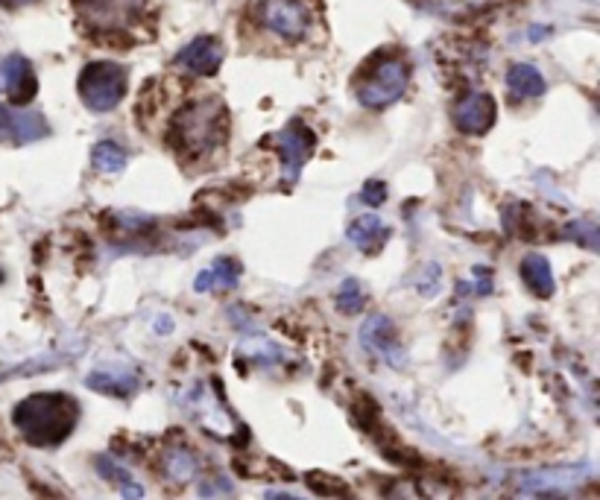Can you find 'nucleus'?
Listing matches in <instances>:
<instances>
[{"mask_svg": "<svg viewBox=\"0 0 600 500\" xmlns=\"http://www.w3.org/2000/svg\"><path fill=\"white\" fill-rule=\"evenodd\" d=\"M519 273H521V281L527 284V290L533 296H539V299H550V296H554V290H557L554 269H550L545 255H536V252L525 255L519 264Z\"/></svg>", "mask_w": 600, "mask_h": 500, "instance_id": "16", "label": "nucleus"}, {"mask_svg": "<svg viewBox=\"0 0 600 500\" xmlns=\"http://www.w3.org/2000/svg\"><path fill=\"white\" fill-rule=\"evenodd\" d=\"M313 147H317V135H313L302 120L288 123L279 135H275V150H279L281 158V170L284 179L296 181L299 173L304 167V161L313 156Z\"/></svg>", "mask_w": 600, "mask_h": 500, "instance_id": "7", "label": "nucleus"}, {"mask_svg": "<svg viewBox=\"0 0 600 500\" xmlns=\"http://www.w3.org/2000/svg\"><path fill=\"white\" fill-rule=\"evenodd\" d=\"M76 419H80V404L65 392H35L12 410L18 434L35 448L62 445L73 434Z\"/></svg>", "mask_w": 600, "mask_h": 500, "instance_id": "2", "label": "nucleus"}, {"mask_svg": "<svg viewBox=\"0 0 600 500\" xmlns=\"http://www.w3.org/2000/svg\"><path fill=\"white\" fill-rule=\"evenodd\" d=\"M223 44L214 35H199L190 44H185L176 56V65L194 76H214L223 65Z\"/></svg>", "mask_w": 600, "mask_h": 500, "instance_id": "12", "label": "nucleus"}, {"mask_svg": "<svg viewBox=\"0 0 600 500\" xmlns=\"http://www.w3.org/2000/svg\"><path fill=\"white\" fill-rule=\"evenodd\" d=\"M411 82V65L396 53H378L355 80V94L366 109H387L404 94Z\"/></svg>", "mask_w": 600, "mask_h": 500, "instance_id": "3", "label": "nucleus"}, {"mask_svg": "<svg viewBox=\"0 0 600 500\" xmlns=\"http://www.w3.org/2000/svg\"><path fill=\"white\" fill-rule=\"evenodd\" d=\"M360 199H364L369 208L384 205V202H387V185H384V181H366V185H364V194H360Z\"/></svg>", "mask_w": 600, "mask_h": 500, "instance_id": "24", "label": "nucleus"}, {"mask_svg": "<svg viewBox=\"0 0 600 500\" xmlns=\"http://www.w3.org/2000/svg\"><path fill=\"white\" fill-rule=\"evenodd\" d=\"M258 18L284 42H299L311 30V9L302 0H261Z\"/></svg>", "mask_w": 600, "mask_h": 500, "instance_id": "6", "label": "nucleus"}, {"mask_svg": "<svg viewBox=\"0 0 600 500\" xmlns=\"http://www.w3.org/2000/svg\"><path fill=\"white\" fill-rule=\"evenodd\" d=\"M389 235H393V228H389L378 214L358 217L355 223L346 228L349 243L355 249H360L364 255H378L381 249H384L387 240H389Z\"/></svg>", "mask_w": 600, "mask_h": 500, "instance_id": "14", "label": "nucleus"}, {"mask_svg": "<svg viewBox=\"0 0 600 500\" xmlns=\"http://www.w3.org/2000/svg\"><path fill=\"white\" fill-rule=\"evenodd\" d=\"M127 161H129V156H127V150H123L120 143H114V141H100V143H94V150H91V165H94V170H97V173H106V176H114V173H120L123 167H127Z\"/></svg>", "mask_w": 600, "mask_h": 500, "instance_id": "21", "label": "nucleus"}, {"mask_svg": "<svg viewBox=\"0 0 600 500\" xmlns=\"http://www.w3.org/2000/svg\"><path fill=\"white\" fill-rule=\"evenodd\" d=\"M0 67H4V85H6L9 103H12L15 109H24V105L38 94V80H35L30 59L21 53H12V56H6V62Z\"/></svg>", "mask_w": 600, "mask_h": 500, "instance_id": "13", "label": "nucleus"}, {"mask_svg": "<svg viewBox=\"0 0 600 500\" xmlns=\"http://www.w3.org/2000/svg\"><path fill=\"white\" fill-rule=\"evenodd\" d=\"M243 275V266L237 258H217V261L203 269V273L196 275L194 281V290L196 293H226V290H235L237 281H241Z\"/></svg>", "mask_w": 600, "mask_h": 500, "instance_id": "15", "label": "nucleus"}, {"mask_svg": "<svg viewBox=\"0 0 600 500\" xmlns=\"http://www.w3.org/2000/svg\"><path fill=\"white\" fill-rule=\"evenodd\" d=\"M495 114H498V109H495V100L487 91L463 94L454 105V123L465 135H487L495 123Z\"/></svg>", "mask_w": 600, "mask_h": 500, "instance_id": "10", "label": "nucleus"}, {"mask_svg": "<svg viewBox=\"0 0 600 500\" xmlns=\"http://www.w3.org/2000/svg\"><path fill=\"white\" fill-rule=\"evenodd\" d=\"M507 91L512 94V100H533L548 91V82L539 73V67L519 62L507 71Z\"/></svg>", "mask_w": 600, "mask_h": 500, "instance_id": "17", "label": "nucleus"}, {"mask_svg": "<svg viewBox=\"0 0 600 500\" xmlns=\"http://www.w3.org/2000/svg\"><path fill=\"white\" fill-rule=\"evenodd\" d=\"M161 471H165V477L173 480V483H190L199 471V459L190 448L173 445L161 454Z\"/></svg>", "mask_w": 600, "mask_h": 500, "instance_id": "19", "label": "nucleus"}, {"mask_svg": "<svg viewBox=\"0 0 600 500\" xmlns=\"http://www.w3.org/2000/svg\"><path fill=\"white\" fill-rule=\"evenodd\" d=\"M360 345H364L366 351L378 354V358H384L389 366H396V369H402L407 360L402 342H398V336H396V325L389 322L384 313L369 316V319L360 325Z\"/></svg>", "mask_w": 600, "mask_h": 500, "instance_id": "9", "label": "nucleus"}, {"mask_svg": "<svg viewBox=\"0 0 600 500\" xmlns=\"http://www.w3.org/2000/svg\"><path fill=\"white\" fill-rule=\"evenodd\" d=\"M0 278H4V273H0Z\"/></svg>", "mask_w": 600, "mask_h": 500, "instance_id": "30", "label": "nucleus"}, {"mask_svg": "<svg viewBox=\"0 0 600 500\" xmlns=\"http://www.w3.org/2000/svg\"><path fill=\"white\" fill-rule=\"evenodd\" d=\"M47 129V120L38 112H24L15 105H0V141L6 143H33L42 141Z\"/></svg>", "mask_w": 600, "mask_h": 500, "instance_id": "11", "label": "nucleus"}, {"mask_svg": "<svg viewBox=\"0 0 600 500\" xmlns=\"http://www.w3.org/2000/svg\"><path fill=\"white\" fill-rule=\"evenodd\" d=\"M364 304H366V293H364V287H360V281L358 278H346V281L340 284V290H337V307L342 313H360L364 311Z\"/></svg>", "mask_w": 600, "mask_h": 500, "instance_id": "22", "label": "nucleus"}, {"mask_svg": "<svg viewBox=\"0 0 600 500\" xmlns=\"http://www.w3.org/2000/svg\"><path fill=\"white\" fill-rule=\"evenodd\" d=\"M228 138V112L217 97L190 100L170 120L167 143L179 152V158L196 161L220 150Z\"/></svg>", "mask_w": 600, "mask_h": 500, "instance_id": "1", "label": "nucleus"}, {"mask_svg": "<svg viewBox=\"0 0 600 500\" xmlns=\"http://www.w3.org/2000/svg\"><path fill=\"white\" fill-rule=\"evenodd\" d=\"M264 500H302V497L290 495V492H266V495H264Z\"/></svg>", "mask_w": 600, "mask_h": 500, "instance_id": "27", "label": "nucleus"}, {"mask_svg": "<svg viewBox=\"0 0 600 500\" xmlns=\"http://www.w3.org/2000/svg\"><path fill=\"white\" fill-rule=\"evenodd\" d=\"M94 465H97L100 477L109 480V483L118 488V492L127 500H141V497H144V486H141L138 480L132 477L129 468H123L120 463H114L112 457H97V459H94Z\"/></svg>", "mask_w": 600, "mask_h": 500, "instance_id": "20", "label": "nucleus"}, {"mask_svg": "<svg viewBox=\"0 0 600 500\" xmlns=\"http://www.w3.org/2000/svg\"><path fill=\"white\" fill-rule=\"evenodd\" d=\"M512 500H580L577 495L574 497H565V495H542V492H516Z\"/></svg>", "mask_w": 600, "mask_h": 500, "instance_id": "26", "label": "nucleus"}, {"mask_svg": "<svg viewBox=\"0 0 600 500\" xmlns=\"http://www.w3.org/2000/svg\"><path fill=\"white\" fill-rule=\"evenodd\" d=\"M127 82H129L127 67L118 62L100 59L82 67L76 88H80V97L91 112L103 114V112L118 109L120 100L127 97Z\"/></svg>", "mask_w": 600, "mask_h": 500, "instance_id": "4", "label": "nucleus"}, {"mask_svg": "<svg viewBox=\"0 0 600 500\" xmlns=\"http://www.w3.org/2000/svg\"><path fill=\"white\" fill-rule=\"evenodd\" d=\"M565 237L586 249H597L600 252V219H580L565 228Z\"/></svg>", "mask_w": 600, "mask_h": 500, "instance_id": "23", "label": "nucleus"}, {"mask_svg": "<svg viewBox=\"0 0 600 500\" xmlns=\"http://www.w3.org/2000/svg\"><path fill=\"white\" fill-rule=\"evenodd\" d=\"M592 477L588 465H554V468H536L519 477V492H542V495H565L574 497L586 480Z\"/></svg>", "mask_w": 600, "mask_h": 500, "instance_id": "5", "label": "nucleus"}, {"mask_svg": "<svg viewBox=\"0 0 600 500\" xmlns=\"http://www.w3.org/2000/svg\"><path fill=\"white\" fill-rule=\"evenodd\" d=\"M0 4H9V6H18V4H30V0H0Z\"/></svg>", "mask_w": 600, "mask_h": 500, "instance_id": "28", "label": "nucleus"}, {"mask_svg": "<svg viewBox=\"0 0 600 500\" xmlns=\"http://www.w3.org/2000/svg\"><path fill=\"white\" fill-rule=\"evenodd\" d=\"M85 387L112 398H129L138 389V372H91L85 378Z\"/></svg>", "mask_w": 600, "mask_h": 500, "instance_id": "18", "label": "nucleus"}, {"mask_svg": "<svg viewBox=\"0 0 600 500\" xmlns=\"http://www.w3.org/2000/svg\"><path fill=\"white\" fill-rule=\"evenodd\" d=\"M144 6V0H76L80 15L88 21L94 30L112 33L120 27L132 24Z\"/></svg>", "mask_w": 600, "mask_h": 500, "instance_id": "8", "label": "nucleus"}, {"mask_svg": "<svg viewBox=\"0 0 600 500\" xmlns=\"http://www.w3.org/2000/svg\"><path fill=\"white\" fill-rule=\"evenodd\" d=\"M425 273H427L425 275V284H419V293H422V296H434L436 290H440V281H436V278L442 275V269L436 266V264H431V266L425 269Z\"/></svg>", "mask_w": 600, "mask_h": 500, "instance_id": "25", "label": "nucleus"}, {"mask_svg": "<svg viewBox=\"0 0 600 500\" xmlns=\"http://www.w3.org/2000/svg\"><path fill=\"white\" fill-rule=\"evenodd\" d=\"M0 80H4V67H0Z\"/></svg>", "mask_w": 600, "mask_h": 500, "instance_id": "29", "label": "nucleus"}]
</instances>
